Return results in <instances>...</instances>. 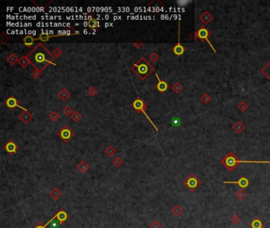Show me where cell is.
<instances>
[{"label": "cell", "mask_w": 270, "mask_h": 228, "mask_svg": "<svg viewBox=\"0 0 270 228\" xmlns=\"http://www.w3.org/2000/svg\"><path fill=\"white\" fill-rule=\"evenodd\" d=\"M27 57L30 64L41 72L49 64L56 66V64L53 63L56 57L53 56L52 52L48 49L42 43H38L35 46L33 50L28 54Z\"/></svg>", "instance_id": "6da1fadb"}, {"label": "cell", "mask_w": 270, "mask_h": 228, "mask_svg": "<svg viewBox=\"0 0 270 228\" xmlns=\"http://www.w3.org/2000/svg\"><path fill=\"white\" fill-rule=\"evenodd\" d=\"M131 70L138 76V78H139V79L145 80L153 72L155 68L144 57H141L139 60L132 65Z\"/></svg>", "instance_id": "7a4b0ae2"}, {"label": "cell", "mask_w": 270, "mask_h": 228, "mask_svg": "<svg viewBox=\"0 0 270 228\" xmlns=\"http://www.w3.org/2000/svg\"><path fill=\"white\" fill-rule=\"evenodd\" d=\"M265 163L268 164L270 163V161H248V160H240L239 158L235 155L234 152H229L227 155L221 160V163L223 166L232 172L235 170L236 167L239 166L240 163Z\"/></svg>", "instance_id": "3957f363"}, {"label": "cell", "mask_w": 270, "mask_h": 228, "mask_svg": "<svg viewBox=\"0 0 270 228\" xmlns=\"http://www.w3.org/2000/svg\"><path fill=\"white\" fill-rule=\"evenodd\" d=\"M131 108H133V110H135V111L138 112V113H142L143 114H144V116H146V117L147 118V120L150 121V123H151V124L153 125V127L155 128V130L159 131V129L157 128V127L155 126V124H154L153 121L151 120V118L148 117L147 114L146 113V110H147V106H146V104H145L144 102H143V101L142 99L140 98V97H137V98H135V100L132 102V103L131 104Z\"/></svg>", "instance_id": "277c9868"}, {"label": "cell", "mask_w": 270, "mask_h": 228, "mask_svg": "<svg viewBox=\"0 0 270 228\" xmlns=\"http://www.w3.org/2000/svg\"><path fill=\"white\" fill-rule=\"evenodd\" d=\"M183 184L185 187H186L190 192L193 193L201 186V181L194 173H191L185 179V181H183Z\"/></svg>", "instance_id": "5b68a950"}, {"label": "cell", "mask_w": 270, "mask_h": 228, "mask_svg": "<svg viewBox=\"0 0 270 228\" xmlns=\"http://www.w3.org/2000/svg\"><path fill=\"white\" fill-rule=\"evenodd\" d=\"M57 135L64 143L69 142L75 136V132L68 125H64L60 129L57 131Z\"/></svg>", "instance_id": "8992f818"}, {"label": "cell", "mask_w": 270, "mask_h": 228, "mask_svg": "<svg viewBox=\"0 0 270 228\" xmlns=\"http://www.w3.org/2000/svg\"><path fill=\"white\" fill-rule=\"evenodd\" d=\"M197 36H198V39L202 42H205V41L208 42V44H209L210 47L212 48L214 52H216V50H215V48L213 47V45H212V43H211L209 40V37L212 35V33L207 29L206 26H201V27L197 30Z\"/></svg>", "instance_id": "52a82bcc"}, {"label": "cell", "mask_w": 270, "mask_h": 228, "mask_svg": "<svg viewBox=\"0 0 270 228\" xmlns=\"http://www.w3.org/2000/svg\"><path fill=\"white\" fill-rule=\"evenodd\" d=\"M70 215H68V213L67 212H66L65 210L63 209V208H61V209H60L58 211V212H56V214L54 216H53L52 218L51 219H50L48 222L47 223H46V226H48V225L49 224V223H51L52 222L53 220H55V219H57V221L59 222V223L60 225L64 224V223H65L66 221L68 220V219H69Z\"/></svg>", "instance_id": "ba28073f"}, {"label": "cell", "mask_w": 270, "mask_h": 228, "mask_svg": "<svg viewBox=\"0 0 270 228\" xmlns=\"http://www.w3.org/2000/svg\"><path fill=\"white\" fill-rule=\"evenodd\" d=\"M178 37H177V44L176 45L173 46V48H172V51L177 56H180L185 52V48H184V46L181 44V37H180V35H181V21L179 20L178 22Z\"/></svg>", "instance_id": "9c48e42d"}, {"label": "cell", "mask_w": 270, "mask_h": 228, "mask_svg": "<svg viewBox=\"0 0 270 228\" xmlns=\"http://www.w3.org/2000/svg\"><path fill=\"white\" fill-rule=\"evenodd\" d=\"M3 149L9 155H14V154H16L18 151V149H19V147L18 145L15 143V141L13 140H9L3 147Z\"/></svg>", "instance_id": "30bf717a"}, {"label": "cell", "mask_w": 270, "mask_h": 228, "mask_svg": "<svg viewBox=\"0 0 270 228\" xmlns=\"http://www.w3.org/2000/svg\"><path fill=\"white\" fill-rule=\"evenodd\" d=\"M223 184H238L240 188L246 189L249 186L250 181H249L248 179L247 178V177L243 176V177H240L238 181H223Z\"/></svg>", "instance_id": "8fae6325"}, {"label": "cell", "mask_w": 270, "mask_h": 228, "mask_svg": "<svg viewBox=\"0 0 270 228\" xmlns=\"http://www.w3.org/2000/svg\"><path fill=\"white\" fill-rule=\"evenodd\" d=\"M155 75H156V78H157L158 79V83L155 85V88H156L160 93H165V92L169 89V87H170V86H169V84H168L165 80L161 79L157 73L155 74Z\"/></svg>", "instance_id": "7c38bea8"}, {"label": "cell", "mask_w": 270, "mask_h": 228, "mask_svg": "<svg viewBox=\"0 0 270 228\" xmlns=\"http://www.w3.org/2000/svg\"><path fill=\"white\" fill-rule=\"evenodd\" d=\"M199 19L201 22H203L205 26H207L208 24H209L210 22L213 20V16L208 11H205L200 15Z\"/></svg>", "instance_id": "4fadbf2b"}, {"label": "cell", "mask_w": 270, "mask_h": 228, "mask_svg": "<svg viewBox=\"0 0 270 228\" xmlns=\"http://www.w3.org/2000/svg\"><path fill=\"white\" fill-rule=\"evenodd\" d=\"M33 118V116L30 112L26 110H23L22 113L19 115V119L24 123V124H28L30 121H32V119Z\"/></svg>", "instance_id": "5bb4252c"}, {"label": "cell", "mask_w": 270, "mask_h": 228, "mask_svg": "<svg viewBox=\"0 0 270 228\" xmlns=\"http://www.w3.org/2000/svg\"><path fill=\"white\" fill-rule=\"evenodd\" d=\"M5 105L9 108L10 110H14V109H15V107L20 108V106H19V103H18V100H17L14 96H10V97L5 101Z\"/></svg>", "instance_id": "9a60e30c"}, {"label": "cell", "mask_w": 270, "mask_h": 228, "mask_svg": "<svg viewBox=\"0 0 270 228\" xmlns=\"http://www.w3.org/2000/svg\"><path fill=\"white\" fill-rule=\"evenodd\" d=\"M37 40H39L38 37H37V38H35V37H33L32 36H30V35H27V36H26V37L22 39V42H23V44H25L26 47L31 48L32 46L34 44V42Z\"/></svg>", "instance_id": "2e32d148"}, {"label": "cell", "mask_w": 270, "mask_h": 228, "mask_svg": "<svg viewBox=\"0 0 270 228\" xmlns=\"http://www.w3.org/2000/svg\"><path fill=\"white\" fill-rule=\"evenodd\" d=\"M49 196L51 197L52 199H53L54 201H58L62 197V193L59 189L53 188L49 193Z\"/></svg>", "instance_id": "e0dca14e"}, {"label": "cell", "mask_w": 270, "mask_h": 228, "mask_svg": "<svg viewBox=\"0 0 270 228\" xmlns=\"http://www.w3.org/2000/svg\"><path fill=\"white\" fill-rule=\"evenodd\" d=\"M57 95H58V97H60L61 100L64 101V102H66V101L68 100V99L71 97V93H70V92L68 91L66 88H63V89H61V90L59 92Z\"/></svg>", "instance_id": "ac0fdd59"}, {"label": "cell", "mask_w": 270, "mask_h": 228, "mask_svg": "<svg viewBox=\"0 0 270 228\" xmlns=\"http://www.w3.org/2000/svg\"><path fill=\"white\" fill-rule=\"evenodd\" d=\"M232 128H233V130L235 131L236 133L240 134V133H242L243 131H244L245 128H246V126H245L244 124H243V123L241 122V121H237L235 124H234L233 127H232Z\"/></svg>", "instance_id": "d6986e66"}, {"label": "cell", "mask_w": 270, "mask_h": 228, "mask_svg": "<svg viewBox=\"0 0 270 228\" xmlns=\"http://www.w3.org/2000/svg\"><path fill=\"white\" fill-rule=\"evenodd\" d=\"M251 228H264V223L259 218H255L250 223Z\"/></svg>", "instance_id": "ffe728a7"}, {"label": "cell", "mask_w": 270, "mask_h": 228, "mask_svg": "<svg viewBox=\"0 0 270 228\" xmlns=\"http://www.w3.org/2000/svg\"><path fill=\"white\" fill-rule=\"evenodd\" d=\"M77 169L81 172V173H86L89 169V166L85 160L81 161L79 164L77 166Z\"/></svg>", "instance_id": "44dd1931"}, {"label": "cell", "mask_w": 270, "mask_h": 228, "mask_svg": "<svg viewBox=\"0 0 270 228\" xmlns=\"http://www.w3.org/2000/svg\"><path fill=\"white\" fill-rule=\"evenodd\" d=\"M88 26H89V28H90L91 29H95V30H96V29L100 27V23H99L98 21L96 20L95 19H93V17H91V18L89 19V22H88Z\"/></svg>", "instance_id": "7402d4cb"}, {"label": "cell", "mask_w": 270, "mask_h": 228, "mask_svg": "<svg viewBox=\"0 0 270 228\" xmlns=\"http://www.w3.org/2000/svg\"><path fill=\"white\" fill-rule=\"evenodd\" d=\"M59 37V35H51V34H47V33H40V35H39V40H41L42 42H47L48 40H49L50 38H52V37Z\"/></svg>", "instance_id": "603a6c76"}, {"label": "cell", "mask_w": 270, "mask_h": 228, "mask_svg": "<svg viewBox=\"0 0 270 228\" xmlns=\"http://www.w3.org/2000/svg\"><path fill=\"white\" fill-rule=\"evenodd\" d=\"M6 60H7V62L9 63L10 64H11V65H15V64H16L17 63H19V57L15 55V53H11L10 55L8 56V57L6 58Z\"/></svg>", "instance_id": "cb8c5ba5"}, {"label": "cell", "mask_w": 270, "mask_h": 228, "mask_svg": "<svg viewBox=\"0 0 270 228\" xmlns=\"http://www.w3.org/2000/svg\"><path fill=\"white\" fill-rule=\"evenodd\" d=\"M171 213L173 214L175 217H179L181 214L183 213V209L179 206V205H175L171 209Z\"/></svg>", "instance_id": "d4e9b609"}, {"label": "cell", "mask_w": 270, "mask_h": 228, "mask_svg": "<svg viewBox=\"0 0 270 228\" xmlns=\"http://www.w3.org/2000/svg\"><path fill=\"white\" fill-rule=\"evenodd\" d=\"M19 65L22 67V68H26V67H27V66L29 65V64H30V62H29L27 56H22L20 59H19Z\"/></svg>", "instance_id": "484cf974"}, {"label": "cell", "mask_w": 270, "mask_h": 228, "mask_svg": "<svg viewBox=\"0 0 270 228\" xmlns=\"http://www.w3.org/2000/svg\"><path fill=\"white\" fill-rule=\"evenodd\" d=\"M261 72L270 81V61L261 70Z\"/></svg>", "instance_id": "4316f807"}, {"label": "cell", "mask_w": 270, "mask_h": 228, "mask_svg": "<svg viewBox=\"0 0 270 228\" xmlns=\"http://www.w3.org/2000/svg\"><path fill=\"white\" fill-rule=\"evenodd\" d=\"M105 153L106 154V155H108L109 157H113V155L117 153V150L113 147L112 145L108 146V147L105 150Z\"/></svg>", "instance_id": "83f0119b"}, {"label": "cell", "mask_w": 270, "mask_h": 228, "mask_svg": "<svg viewBox=\"0 0 270 228\" xmlns=\"http://www.w3.org/2000/svg\"><path fill=\"white\" fill-rule=\"evenodd\" d=\"M201 101L204 104H209L210 102L212 101V97L208 93H204L201 97Z\"/></svg>", "instance_id": "f1b7e54d"}, {"label": "cell", "mask_w": 270, "mask_h": 228, "mask_svg": "<svg viewBox=\"0 0 270 228\" xmlns=\"http://www.w3.org/2000/svg\"><path fill=\"white\" fill-rule=\"evenodd\" d=\"M171 89L175 93H179L181 91V89H182V86L179 82H177L171 86Z\"/></svg>", "instance_id": "f546056e"}, {"label": "cell", "mask_w": 270, "mask_h": 228, "mask_svg": "<svg viewBox=\"0 0 270 228\" xmlns=\"http://www.w3.org/2000/svg\"><path fill=\"white\" fill-rule=\"evenodd\" d=\"M235 197L239 201H243V200H244L247 197V193H245V191L243 189H240L236 193Z\"/></svg>", "instance_id": "4dcf8cb0"}, {"label": "cell", "mask_w": 270, "mask_h": 228, "mask_svg": "<svg viewBox=\"0 0 270 228\" xmlns=\"http://www.w3.org/2000/svg\"><path fill=\"white\" fill-rule=\"evenodd\" d=\"M71 117L75 122H79L81 119H82V115H81V113L79 112L75 111L73 113V114L71 116Z\"/></svg>", "instance_id": "1f68e13d"}, {"label": "cell", "mask_w": 270, "mask_h": 228, "mask_svg": "<svg viewBox=\"0 0 270 228\" xmlns=\"http://www.w3.org/2000/svg\"><path fill=\"white\" fill-rule=\"evenodd\" d=\"M123 163H124V162H123L122 159H121V158H120V157L115 158V159H114L113 161H112V163H113V166H115V167H117V168L120 167V166H121V165L123 164Z\"/></svg>", "instance_id": "d6a6232c"}, {"label": "cell", "mask_w": 270, "mask_h": 228, "mask_svg": "<svg viewBox=\"0 0 270 228\" xmlns=\"http://www.w3.org/2000/svg\"><path fill=\"white\" fill-rule=\"evenodd\" d=\"M49 119L51 121H52L53 122H56L60 119V114L58 113L55 111H52L49 115Z\"/></svg>", "instance_id": "836d02e7"}, {"label": "cell", "mask_w": 270, "mask_h": 228, "mask_svg": "<svg viewBox=\"0 0 270 228\" xmlns=\"http://www.w3.org/2000/svg\"><path fill=\"white\" fill-rule=\"evenodd\" d=\"M63 113H64V115L67 116V117H71V116L73 114L74 111L70 106H66V107L64 109V110H63Z\"/></svg>", "instance_id": "e575fe53"}, {"label": "cell", "mask_w": 270, "mask_h": 228, "mask_svg": "<svg viewBox=\"0 0 270 228\" xmlns=\"http://www.w3.org/2000/svg\"><path fill=\"white\" fill-rule=\"evenodd\" d=\"M230 220L234 225H237L241 222V218L239 217V215H233L231 217Z\"/></svg>", "instance_id": "d590c367"}, {"label": "cell", "mask_w": 270, "mask_h": 228, "mask_svg": "<svg viewBox=\"0 0 270 228\" xmlns=\"http://www.w3.org/2000/svg\"><path fill=\"white\" fill-rule=\"evenodd\" d=\"M10 40V37L8 35H6V33H2L0 36V42L2 43V44H6V42H8Z\"/></svg>", "instance_id": "8d00e7d4"}, {"label": "cell", "mask_w": 270, "mask_h": 228, "mask_svg": "<svg viewBox=\"0 0 270 228\" xmlns=\"http://www.w3.org/2000/svg\"><path fill=\"white\" fill-rule=\"evenodd\" d=\"M159 56L158 55L157 53L155 52H152V54L149 56V60L152 61V63H156L158 60H159Z\"/></svg>", "instance_id": "74e56055"}, {"label": "cell", "mask_w": 270, "mask_h": 228, "mask_svg": "<svg viewBox=\"0 0 270 228\" xmlns=\"http://www.w3.org/2000/svg\"><path fill=\"white\" fill-rule=\"evenodd\" d=\"M87 93L90 97H94L95 95L98 93V89L95 87H93V86H90L87 89Z\"/></svg>", "instance_id": "f35d334b"}, {"label": "cell", "mask_w": 270, "mask_h": 228, "mask_svg": "<svg viewBox=\"0 0 270 228\" xmlns=\"http://www.w3.org/2000/svg\"><path fill=\"white\" fill-rule=\"evenodd\" d=\"M63 52H63V50L61 49L60 48V47H56L55 48V49L53 50L52 54H53V56H55V57H60L61 55H62Z\"/></svg>", "instance_id": "ab89813d"}, {"label": "cell", "mask_w": 270, "mask_h": 228, "mask_svg": "<svg viewBox=\"0 0 270 228\" xmlns=\"http://www.w3.org/2000/svg\"><path fill=\"white\" fill-rule=\"evenodd\" d=\"M248 105H247V102H241L239 103V105H238V108H239V110H241L242 112H245L246 110L248 109Z\"/></svg>", "instance_id": "60d3db41"}, {"label": "cell", "mask_w": 270, "mask_h": 228, "mask_svg": "<svg viewBox=\"0 0 270 228\" xmlns=\"http://www.w3.org/2000/svg\"><path fill=\"white\" fill-rule=\"evenodd\" d=\"M41 71H39V70H34V71H33V72H32L31 73V76L33 77V79H38V78H40V75H41Z\"/></svg>", "instance_id": "b9f144b4"}, {"label": "cell", "mask_w": 270, "mask_h": 228, "mask_svg": "<svg viewBox=\"0 0 270 228\" xmlns=\"http://www.w3.org/2000/svg\"><path fill=\"white\" fill-rule=\"evenodd\" d=\"M150 228H162V224L158 220H154L150 224Z\"/></svg>", "instance_id": "7bdbcfd3"}, {"label": "cell", "mask_w": 270, "mask_h": 228, "mask_svg": "<svg viewBox=\"0 0 270 228\" xmlns=\"http://www.w3.org/2000/svg\"><path fill=\"white\" fill-rule=\"evenodd\" d=\"M133 45L135 46L136 49H139V48H142L143 45V42L141 41V40H139V39H137L135 41L133 42Z\"/></svg>", "instance_id": "ee69618b"}, {"label": "cell", "mask_w": 270, "mask_h": 228, "mask_svg": "<svg viewBox=\"0 0 270 228\" xmlns=\"http://www.w3.org/2000/svg\"><path fill=\"white\" fill-rule=\"evenodd\" d=\"M189 38H191L193 41H195L196 40H197V39H198V36H197V31L193 32V33L189 35Z\"/></svg>", "instance_id": "f6af8a7d"}, {"label": "cell", "mask_w": 270, "mask_h": 228, "mask_svg": "<svg viewBox=\"0 0 270 228\" xmlns=\"http://www.w3.org/2000/svg\"><path fill=\"white\" fill-rule=\"evenodd\" d=\"M47 226H46L45 224L44 225L42 223H37V224L36 225V226H35L34 227H33V228H48Z\"/></svg>", "instance_id": "bcb514c9"}]
</instances>
